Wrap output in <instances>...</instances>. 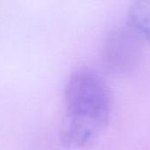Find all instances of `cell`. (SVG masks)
Here are the masks:
<instances>
[{
    "label": "cell",
    "mask_w": 150,
    "mask_h": 150,
    "mask_svg": "<svg viewBox=\"0 0 150 150\" xmlns=\"http://www.w3.org/2000/svg\"><path fill=\"white\" fill-rule=\"evenodd\" d=\"M65 105L61 144L70 150L89 146L103 132L111 116V93L104 77L88 67L75 70L65 85Z\"/></svg>",
    "instance_id": "obj_1"
},
{
    "label": "cell",
    "mask_w": 150,
    "mask_h": 150,
    "mask_svg": "<svg viewBox=\"0 0 150 150\" xmlns=\"http://www.w3.org/2000/svg\"><path fill=\"white\" fill-rule=\"evenodd\" d=\"M129 27L141 38L150 42V0H138L128 11Z\"/></svg>",
    "instance_id": "obj_3"
},
{
    "label": "cell",
    "mask_w": 150,
    "mask_h": 150,
    "mask_svg": "<svg viewBox=\"0 0 150 150\" xmlns=\"http://www.w3.org/2000/svg\"><path fill=\"white\" fill-rule=\"evenodd\" d=\"M140 39L130 27H119L113 30L107 36L103 48L105 68L110 72L118 75L133 71L141 57Z\"/></svg>",
    "instance_id": "obj_2"
}]
</instances>
